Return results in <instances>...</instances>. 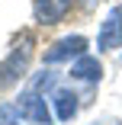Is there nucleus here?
Segmentation results:
<instances>
[{
  "label": "nucleus",
  "instance_id": "obj_1",
  "mask_svg": "<svg viewBox=\"0 0 122 125\" xmlns=\"http://www.w3.org/2000/svg\"><path fill=\"white\" fill-rule=\"evenodd\" d=\"M32 52H35V35L29 29H22L13 39L7 58L0 61V90H10V87H16L22 77H26L29 61H32Z\"/></svg>",
  "mask_w": 122,
  "mask_h": 125
},
{
  "label": "nucleus",
  "instance_id": "obj_2",
  "mask_svg": "<svg viewBox=\"0 0 122 125\" xmlns=\"http://www.w3.org/2000/svg\"><path fill=\"white\" fill-rule=\"evenodd\" d=\"M16 109H19V119H26L32 125H52V112L45 106V96L35 93V90H22Z\"/></svg>",
  "mask_w": 122,
  "mask_h": 125
},
{
  "label": "nucleus",
  "instance_id": "obj_3",
  "mask_svg": "<svg viewBox=\"0 0 122 125\" xmlns=\"http://www.w3.org/2000/svg\"><path fill=\"white\" fill-rule=\"evenodd\" d=\"M119 45H122V3L106 13V19L100 22V32H96V48L100 52H112Z\"/></svg>",
  "mask_w": 122,
  "mask_h": 125
},
{
  "label": "nucleus",
  "instance_id": "obj_4",
  "mask_svg": "<svg viewBox=\"0 0 122 125\" xmlns=\"http://www.w3.org/2000/svg\"><path fill=\"white\" fill-rule=\"evenodd\" d=\"M87 55V39L84 35H64L58 42H52V48L45 52V64H61V61H71V58H80Z\"/></svg>",
  "mask_w": 122,
  "mask_h": 125
},
{
  "label": "nucleus",
  "instance_id": "obj_5",
  "mask_svg": "<svg viewBox=\"0 0 122 125\" xmlns=\"http://www.w3.org/2000/svg\"><path fill=\"white\" fill-rule=\"evenodd\" d=\"M71 10V0H32V16L39 26H55Z\"/></svg>",
  "mask_w": 122,
  "mask_h": 125
},
{
  "label": "nucleus",
  "instance_id": "obj_6",
  "mask_svg": "<svg viewBox=\"0 0 122 125\" xmlns=\"http://www.w3.org/2000/svg\"><path fill=\"white\" fill-rule=\"evenodd\" d=\"M52 103H55V115H58V122H71L77 115V93L74 90H67V87H58L55 93H52Z\"/></svg>",
  "mask_w": 122,
  "mask_h": 125
},
{
  "label": "nucleus",
  "instance_id": "obj_7",
  "mask_svg": "<svg viewBox=\"0 0 122 125\" xmlns=\"http://www.w3.org/2000/svg\"><path fill=\"white\" fill-rule=\"evenodd\" d=\"M71 77H74V80H87V83H100L103 64L96 61L93 55H80L74 64H71Z\"/></svg>",
  "mask_w": 122,
  "mask_h": 125
},
{
  "label": "nucleus",
  "instance_id": "obj_8",
  "mask_svg": "<svg viewBox=\"0 0 122 125\" xmlns=\"http://www.w3.org/2000/svg\"><path fill=\"white\" fill-rule=\"evenodd\" d=\"M55 83H58V74H55V71H39L35 77L29 80V90H35V93H48V90H55Z\"/></svg>",
  "mask_w": 122,
  "mask_h": 125
},
{
  "label": "nucleus",
  "instance_id": "obj_9",
  "mask_svg": "<svg viewBox=\"0 0 122 125\" xmlns=\"http://www.w3.org/2000/svg\"><path fill=\"white\" fill-rule=\"evenodd\" d=\"M16 119H19L16 103H0V125H16Z\"/></svg>",
  "mask_w": 122,
  "mask_h": 125
},
{
  "label": "nucleus",
  "instance_id": "obj_10",
  "mask_svg": "<svg viewBox=\"0 0 122 125\" xmlns=\"http://www.w3.org/2000/svg\"><path fill=\"white\" fill-rule=\"evenodd\" d=\"M93 125H96V122H93ZM100 125H103V122H100ZM109 125H122V122H109Z\"/></svg>",
  "mask_w": 122,
  "mask_h": 125
},
{
  "label": "nucleus",
  "instance_id": "obj_11",
  "mask_svg": "<svg viewBox=\"0 0 122 125\" xmlns=\"http://www.w3.org/2000/svg\"><path fill=\"white\" fill-rule=\"evenodd\" d=\"M84 3H96V0H84Z\"/></svg>",
  "mask_w": 122,
  "mask_h": 125
}]
</instances>
